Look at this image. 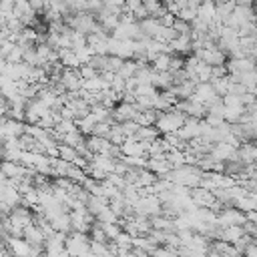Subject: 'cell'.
<instances>
[{
  "label": "cell",
  "instance_id": "cell-30",
  "mask_svg": "<svg viewBox=\"0 0 257 257\" xmlns=\"http://www.w3.org/2000/svg\"><path fill=\"white\" fill-rule=\"evenodd\" d=\"M98 225H100V229L104 231V235H106V239H108V241H114V239H116V235L122 231L118 223H98Z\"/></svg>",
  "mask_w": 257,
  "mask_h": 257
},
{
  "label": "cell",
  "instance_id": "cell-33",
  "mask_svg": "<svg viewBox=\"0 0 257 257\" xmlns=\"http://www.w3.org/2000/svg\"><path fill=\"white\" fill-rule=\"evenodd\" d=\"M114 122H96L94 124V128H92V137H108V133H110V126H112Z\"/></svg>",
  "mask_w": 257,
  "mask_h": 257
},
{
  "label": "cell",
  "instance_id": "cell-8",
  "mask_svg": "<svg viewBox=\"0 0 257 257\" xmlns=\"http://www.w3.org/2000/svg\"><path fill=\"white\" fill-rule=\"evenodd\" d=\"M82 78L78 76L76 70H70V68H64L62 74H60V84L64 86L66 92H80L82 90Z\"/></svg>",
  "mask_w": 257,
  "mask_h": 257
},
{
  "label": "cell",
  "instance_id": "cell-21",
  "mask_svg": "<svg viewBox=\"0 0 257 257\" xmlns=\"http://www.w3.org/2000/svg\"><path fill=\"white\" fill-rule=\"evenodd\" d=\"M84 207H86V211L96 219V215H98V213H102V211L108 207V201H106V199H102V197H92V195H90Z\"/></svg>",
  "mask_w": 257,
  "mask_h": 257
},
{
  "label": "cell",
  "instance_id": "cell-17",
  "mask_svg": "<svg viewBox=\"0 0 257 257\" xmlns=\"http://www.w3.org/2000/svg\"><path fill=\"white\" fill-rule=\"evenodd\" d=\"M197 18L209 26H213L215 22V2H201L197 8Z\"/></svg>",
  "mask_w": 257,
  "mask_h": 257
},
{
  "label": "cell",
  "instance_id": "cell-35",
  "mask_svg": "<svg viewBox=\"0 0 257 257\" xmlns=\"http://www.w3.org/2000/svg\"><path fill=\"white\" fill-rule=\"evenodd\" d=\"M22 56H24V50H22L20 46H16L4 60H6V64H20V62H22Z\"/></svg>",
  "mask_w": 257,
  "mask_h": 257
},
{
  "label": "cell",
  "instance_id": "cell-13",
  "mask_svg": "<svg viewBox=\"0 0 257 257\" xmlns=\"http://www.w3.org/2000/svg\"><path fill=\"white\" fill-rule=\"evenodd\" d=\"M6 245H8V251L12 257H30V245L24 241V239H14V237H4Z\"/></svg>",
  "mask_w": 257,
  "mask_h": 257
},
{
  "label": "cell",
  "instance_id": "cell-41",
  "mask_svg": "<svg viewBox=\"0 0 257 257\" xmlns=\"http://www.w3.org/2000/svg\"><path fill=\"white\" fill-rule=\"evenodd\" d=\"M255 72H257V60H255Z\"/></svg>",
  "mask_w": 257,
  "mask_h": 257
},
{
  "label": "cell",
  "instance_id": "cell-4",
  "mask_svg": "<svg viewBox=\"0 0 257 257\" xmlns=\"http://www.w3.org/2000/svg\"><path fill=\"white\" fill-rule=\"evenodd\" d=\"M189 100H195V102H199V104H203L207 108L209 104L217 102L219 96H217V92H215V88H213L211 82H201V84L195 86V92H193V96Z\"/></svg>",
  "mask_w": 257,
  "mask_h": 257
},
{
  "label": "cell",
  "instance_id": "cell-39",
  "mask_svg": "<svg viewBox=\"0 0 257 257\" xmlns=\"http://www.w3.org/2000/svg\"><path fill=\"white\" fill-rule=\"evenodd\" d=\"M2 239H4V231H0V241H2Z\"/></svg>",
  "mask_w": 257,
  "mask_h": 257
},
{
  "label": "cell",
  "instance_id": "cell-27",
  "mask_svg": "<svg viewBox=\"0 0 257 257\" xmlns=\"http://www.w3.org/2000/svg\"><path fill=\"white\" fill-rule=\"evenodd\" d=\"M68 181H72V183H76V185H80L82 187V183L86 181V173H84V169H78V167H74V165H68V169H66V175H64Z\"/></svg>",
  "mask_w": 257,
  "mask_h": 257
},
{
  "label": "cell",
  "instance_id": "cell-23",
  "mask_svg": "<svg viewBox=\"0 0 257 257\" xmlns=\"http://www.w3.org/2000/svg\"><path fill=\"white\" fill-rule=\"evenodd\" d=\"M161 135H159V131L155 128V126H139V131H137V135H135V139L137 141H141V143H153L155 139H159Z\"/></svg>",
  "mask_w": 257,
  "mask_h": 257
},
{
  "label": "cell",
  "instance_id": "cell-7",
  "mask_svg": "<svg viewBox=\"0 0 257 257\" xmlns=\"http://www.w3.org/2000/svg\"><path fill=\"white\" fill-rule=\"evenodd\" d=\"M245 223V213H241L235 207H227L221 213H217V227H231V225H243Z\"/></svg>",
  "mask_w": 257,
  "mask_h": 257
},
{
  "label": "cell",
  "instance_id": "cell-10",
  "mask_svg": "<svg viewBox=\"0 0 257 257\" xmlns=\"http://www.w3.org/2000/svg\"><path fill=\"white\" fill-rule=\"evenodd\" d=\"M175 135H177L181 141H185V143H189V141L201 137V120H197V118H187L185 124H183Z\"/></svg>",
  "mask_w": 257,
  "mask_h": 257
},
{
  "label": "cell",
  "instance_id": "cell-5",
  "mask_svg": "<svg viewBox=\"0 0 257 257\" xmlns=\"http://www.w3.org/2000/svg\"><path fill=\"white\" fill-rule=\"evenodd\" d=\"M201 62L209 64V66H225L227 64V54L223 50H219L217 46L215 48H203V50H195L193 52Z\"/></svg>",
  "mask_w": 257,
  "mask_h": 257
},
{
  "label": "cell",
  "instance_id": "cell-32",
  "mask_svg": "<svg viewBox=\"0 0 257 257\" xmlns=\"http://www.w3.org/2000/svg\"><path fill=\"white\" fill-rule=\"evenodd\" d=\"M78 76L82 78V80H90V78H94V76H98V70L94 68V66H90V64H82V66H78Z\"/></svg>",
  "mask_w": 257,
  "mask_h": 257
},
{
  "label": "cell",
  "instance_id": "cell-24",
  "mask_svg": "<svg viewBox=\"0 0 257 257\" xmlns=\"http://www.w3.org/2000/svg\"><path fill=\"white\" fill-rule=\"evenodd\" d=\"M171 56L173 54H167V52H163V54H159L149 66L155 70V72H169V66H171Z\"/></svg>",
  "mask_w": 257,
  "mask_h": 257
},
{
  "label": "cell",
  "instance_id": "cell-1",
  "mask_svg": "<svg viewBox=\"0 0 257 257\" xmlns=\"http://www.w3.org/2000/svg\"><path fill=\"white\" fill-rule=\"evenodd\" d=\"M201 175H203V171H201L199 167H189V165H185V167H179V169H171V171H169L165 177H161V179L169 181L171 185L195 189V187L201 185Z\"/></svg>",
  "mask_w": 257,
  "mask_h": 257
},
{
  "label": "cell",
  "instance_id": "cell-26",
  "mask_svg": "<svg viewBox=\"0 0 257 257\" xmlns=\"http://www.w3.org/2000/svg\"><path fill=\"white\" fill-rule=\"evenodd\" d=\"M84 141H86V137H84V135H80L78 131H74V133L64 135L60 145H68V147H72V149H78V147H84Z\"/></svg>",
  "mask_w": 257,
  "mask_h": 257
},
{
  "label": "cell",
  "instance_id": "cell-11",
  "mask_svg": "<svg viewBox=\"0 0 257 257\" xmlns=\"http://www.w3.org/2000/svg\"><path fill=\"white\" fill-rule=\"evenodd\" d=\"M22 239H24L30 247H44V241H46V237H44L42 231L34 225V221H32L30 225L24 227V231H22Z\"/></svg>",
  "mask_w": 257,
  "mask_h": 257
},
{
  "label": "cell",
  "instance_id": "cell-20",
  "mask_svg": "<svg viewBox=\"0 0 257 257\" xmlns=\"http://www.w3.org/2000/svg\"><path fill=\"white\" fill-rule=\"evenodd\" d=\"M2 201L10 207V209H14V207H20V203H22V195L14 189V187H4L2 189Z\"/></svg>",
  "mask_w": 257,
  "mask_h": 257
},
{
  "label": "cell",
  "instance_id": "cell-43",
  "mask_svg": "<svg viewBox=\"0 0 257 257\" xmlns=\"http://www.w3.org/2000/svg\"><path fill=\"white\" fill-rule=\"evenodd\" d=\"M255 145H257V143H255Z\"/></svg>",
  "mask_w": 257,
  "mask_h": 257
},
{
  "label": "cell",
  "instance_id": "cell-40",
  "mask_svg": "<svg viewBox=\"0 0 257 257\" xmlns=\"http://www.w3.org/2000/svg\"><path fill=\"white\" fill-rule=\"evenodd\" d=\"M0 231H2V217H0Z\"/></svg>",
  "mask_w": 257,
  "mask_h": 257
},
{
  "label": "cell",
  "instance_id": "cell-31",
  "mask_svg": "<svg viewBox=\"0 0 257 257\" xmlns=\"http://www.w3.org/2000/svg\"><path fill=\"white\" fill-rule=\"evenodd\" d=\"M112 243H114L118 249H124V251H133V237H131V235H126L124 231H120Z\"/></svg>",
  "mask_w": 257,
  "mask_h": 257
},
{
  "label": "cell",
  "instance_id": "cell-2",
  "mask_svg": "<svg viewBox=\"0 0 257 257\" xmlns=\"http://www.w3.org/2000/svg\"><path fill=\"white\" fill-rule=\"evenodd\" d=\"M185 120H187V116H185L183 112H179L177 108H171V110L159 114V118H157V122H155V128L159 131L161 137L173 135V133H177V131L185 124Z\"/></svg>",
  "mask_w": 257,
  "mask_h": 257
},
{
  "label": "cell",
  "instance_id": "cell-9",
  "mask_svg": "<svg viewBox=\"0 0 257 257\" xmlns=\"http://www.w3.org/2000/svg\"><path fill=\"white\" fill-rule=\"evenodd\" d=\"M147 147H149V143H141L137 139H126L118 147V151L122 157H147Z\"/></svg>",
  "mask_w": 257,
  "mask_h": 257
},
{
  "label": "cell",
  "instance_id": "cell-36",
  "mask_svg": "<svg viewBox=\"0 0 257 257\" xmlns=\"http://www.w3.org/2000/svg\"><path fill=\"white\" fill-rule=\"evenodd\" d=\"M175 20H177V16H173V14H169V12H165V14L159 18V22H161L163 28H173V26H175Z\"/></svg>",
  "mask_w": 257,
  "mask_h": 257
},
{
  "label": "cell",
  "instance_id": "cell-16",
  "mask_svg": "<svg viewBox=\"0 0 257 257\" xmlns=\"http://www.w3.org/2000/svg\"><path fill=\"white\" fill-rule=\"evenodd\" d=\"M243 235H245V231H243V227H241V225H231V227H223V229H221L219 239H221V241H225V243L235 245Z\"/></svg>",
  "mask_w": 257,
  "mask_h": 257
},
{
  "label": "cell",
  "instance_id": "cell-15",
  "mask_svg": "<svg viewBox=\"0 0 257 257\" xmlns=\"http://www.w3.org/2000/svg\"><path fill=\"white\" fill-rule=\"evenodd\" d=\"M94 169H98V171H102V173H106V175H110V173H114V165H116V161L112 159V157H108V155H92V159L88 161Z\"/></svg>",
  "mask_w": 257,
  "mask_h": 257
},
{
  "label": "cell",
  "instance_id": "cell-6",
  "mask_svg": "<svg viewBox=\"0 0 257 257\" xmlns=\"http://www.w3.org/2000/svg\"><path fill=\"white\" fill-rule=\"evenodd\" d=\"M189 197H191L193 205L199 207V209H213L215 203H217L213 191H207V189H203V187H195V189H191V191H189Z\"/></svg>",
  "mask_w": 257,
  "mask_h": 257
},
{
  "label": "cell",
  "instance_id": "cell-42",
  "mask_svg": "<svg viewBox=\"0 0 257 257\" xmlns=\"http://www.w3.org/2000/svg\"><path fill=\"white\" fill-rule=\"evenodd\" d=\"M110 257H114V255H112V253H110Z\"/></svg>",
  "mask_w": 257,
  "mask_h": 257
},
{
  "label": "cell",
  "instance_id": "cell-37",
  "mask_svg": "<svg viewBox=\"0 0 257 257\" xmlns=\"http://www.w3.org/2000/svg\"><path fill=\"white\" fill-rule=\"evenodd\" d=\"M4 22H6V18H4V16H2V14H0V30H2V28H4Z\"/></svg>",
  "mask_w": 257,
  "mask_h": 257
},
{
  "label": "cell",
  "instance_id": "cell-12",
  "mask_svg": "<svg viewBox=\"0 0 257 257\" xmlns=\"http://www.w3.org/2000/svg\"><path fill=\"white\" fill-rule=\"evenodd\" d=\"M237 159L243 167L247 165H257V145L255 143H243L237 149Z\"/></svg>",
  "mask_w": 257,
  "mask_h": 257
},
{
  "label": "cell",
  "instance_id": "cell-28",
  "mask_svg": "<svg viewBox=\"0 0 257 257\" xmlns=\"http://www.w3.org/2000/svg\"><path fill=\"white\" fill-rule=\"evenodd\" d=\"M167 163L171 169H179V167H185V153L183 151H169L165 155Z\"/></svg>",
  "mask_w": 257,
  "mask_h": 257
},
{
  "label": "cell",
  "instance_id": "cell-22",
  "mask_svg": "<svg viewBox=\"0 0 257 257\" xmlns=\"http://www.w3.org/2000/svg\"><path fill=\"white\" fill-rule=\"evenodd\" d=\"M157 181H159L157 175H153V173L147 171V169H139V177H137L135 187H137V189H147V187H153Z\"/></svg>",
  "mask_w": 257,
  "mask_h": 257
},
{
  "label": "cell",
  "instance_id": "cell-34",
  "mask_svg": "<svg viewBox=\"0 0 257 257\" xmlns=\"http://www.w3.org/2000/svg\"><path fill=\"white\" fill-rule=\"evenodd\" d=\"M96 223H118V217L110 211V207H106L102 213L96 215Z\"/></svg>",
  "mask_w": 257,
  "mask_h": 257
},
{
  "label": "cell",
  "instance_id": "cell-19",
  "mask_svg": "<svg viewBox=\"0 0 257 257\" xmlns=\"http://www.w3.org/2000/svg\"><path fill=\"white\" fill-rule=\"evenodd\" d=\"M159 110H155V108H147V110H139L137 112V116H135V122L139 124V126H155V122H157V118H159Z\"/></svg>",
  "mask_w": 257,
  "mask_h": 257
},
{
  "label": "cell",
  "instance_id": "cell-38",
  "mask_svg": "<svg viewBox=\"0 0 257 257\" xmlns=\"http://www.w3.org/2000/svg\"><path fill=\"white\" fill-rule=\"evenodd\" d=\"M0 257H12V255H10V251H6V253H0Z\"/></svg>",
  "mask_w": 257,
  "mask_h": 257
},
{
  "label": "cell",
  "instance_id": "cell-18",
  "mask_svg": "<svg viewBox=\"0 0 257 257\" xmlns=\"http://www.w3.org/2000/svg\"><path fill=\"white\" fill-rule=\"evenodd\" d=\"M195 86H197V80H193V78H189V80H185V82L173 86L177 100H189V98L193 96V92H195Z\"/></svg>",
  "mask_w": 257,
  "mask_h": 257
},
{
  "label": "cell",
  "instance_id": "cell-29",
  "mask_svg": "<svg viewBox=\"0 0 257 257\" xmlns=\"http://www.w3.org/2000/svg\"><path fill=\"white\" fill-rule=\"evenodd\" d=\"M52 131H54V133H58L60 137H64V135L74 133V131H78V128H76V122H74V120H62V118H60Z\"/></svg>",
  "mask_w": 257,
  "mask_h": 257
},
{
  "label": "cell",
  "instance_id": "cell-25",
  "mask_svg": "<svg viewBox=\"0 0 257 257\" xmlns=\"http://www.w3.org/2000/svg\"><path fill=\"white\" fill-rule=\"evenodd\" d=\"M137 70H139V64L135 60H124L122 66H120V70L116 72V76H120L122 80H128V78H135Z\"/></svg>",
  "mask_w": 257,
  "mask_h": 257
},
{
  "label": "cell",
  "instance_id": "cell-14",
  "mask_svg": "<svg viewBox=\"0 0 257 257\" xmlns=\"http://www.w3.org/2000/svg\"><path fill=\"white\" fill-rule=\"evenodd\" d=\"M147 171H151L153 175H157V177L161 179V177H165V175L171 171V167H169L165 155H161V157H151V159H147Z\"/></svg>",
  "mask_w": 257,
  "mask_h": 257
},
{
  "label": "cell",
  "instance_id": "cell-3",
  "mask_svg": "<svg viewBox=\"0 0 257 257\" xmlns=\"http://www.w3.org/2000/svg\"><path fill=\"white\" fill-rule=\"evenodd\" d=\"M64 249L68 251L70 257H88L90 255V237L86 233H76L72 231L66 237Z\"/></svg>",
  "mask_w": 257,
  "mask_h": 257
}]
</instances>
